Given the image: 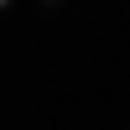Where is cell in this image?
<instances>
[{
  "instance_id": "obj_1",
  "label": "cell",
  "mask_w": 130,
  "mask_h": 130,
  "mask_svg": "<svg viewBox=\"0 0 130 130\" xmlns=\"http://www.w3.org/2000/svg\"><path fill=\"white\" fill-rule=\"evenodd\" d=\"M62 5H68V0H37V10H47V16H57Z\"/></svg>"
},
{
  "instance_id": "obj_2",
  "label": "cell",
  "mask_w": 130,
  "mask_h": 130,
  "mask_svg": "<svg viewBox=\"0 0 130 130\" xmlns=\"http://www.w3.org/2000/svg\"><path fill=\"white\" fill-rule=\"evenodd\" d=\"M10 10H16V0H0V16H10Z\"/></svg>"
}]
</instances>
